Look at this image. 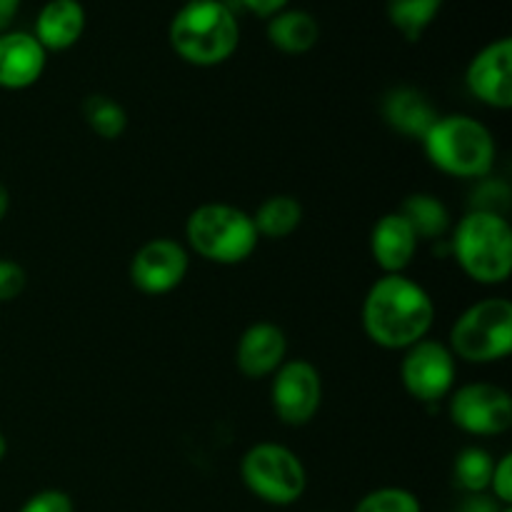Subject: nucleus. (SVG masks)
Wrapping results in <instances>:
<instances>
[{
  "mask_svg": "<svg viewBox=\"0 0 512 512\" xmlns=\"http://www.w3.org/2000/svg\"><path fill=\"white\" fill-rule=\"evenodd\" d=\"M360 315L370 343L385 350H408L428 338L435 323V303L428 290L405 273L383 275L365 293Z\"/></svg>",
  "mask_w": 512,
  "mask_h": 512,
  "instance_id": "f257e3e1",
  "label": "nucleus"
},
{
  "mask_svg": "<svg viewBox=\"0 0 512 512\" xmlns=\"http://www.w3.org/2000/svg\"><path fill=\"white\" fill-rule=\"evenodd\" d=\"M420 143L430 163L453 178H488L498 158V145L488 125L465 113L438 115Z\"/></svg>",
  "mask_w": 512,
  "mask_h": 512,
  "instance_id": "f03ea898",
  "label": "nucleus"
},
{
  "mask_svg": "<svg viewBox=\"0 0 512 512\" xmlns=\"http://www.w3.org/2000/svg\"><path fill=\"white\" fill-rule=\"evenodd\" d=\"M168 38L185 63L213 68L233 58L240 28L233 10L220 0H190L170 20Z\"/></svg>",
  "mask_w": 512,
  "mask_h": 512,
  "instance_id": "7ed1b4c3",
  "label": "nucleus"
},
{
  "mask_svg": "<svg viewBox=\"0 0 512 512\" xmlns=\"http://www.w3.org/2000/svg\"><path fill=\"white\" fill-rule=\"evenodd\" d=\"M460 270L480 285H503L512 273V228L508 218L468 213L455 223L450 240Z\"/></svg>",
  "mask_w": 512,
  "mask_h": 512,
  "instance_id": "20e7f679",
  "label": "nucleus"
},
{
  "mask_svg": "<svg viewBox=\"0 0 512 512\" xmlns=\"http://www.w3.org/2000/svg\"><path fill=\"white\" fill-rule=\"evenodd\" d=\"M185 238L195 255L218 265H238L258 248L253 215L228 203L198 205L188 215Z\"/></svg>",
  "mask_w": 512,
  "mask_h": 512,
  "instance_id": "39448f33",
  "label": "nucleus"
},
{
  "mask_svg": "<svg viewBox=\"0 0 512 512\" xmlns=\"http://www.w3.org/2000/svg\"><path fill=\"white\" fill-rule=\"evenodd\" d=\"M450 350L465 363L488 365L512 353V303L485 298L460 313L450 330Z\"/></svg>",
  "mask_w": 512,
  "mask_h": 512,
  "instance_id": "423d86ee",
  "label": "nucleus"
},
{
  "mask_svg": "<svg viewBox=\"0 0 512 512\" xmlns=\"http://www.w3.org/2000/svg\"><path fill=\"white\" fill-rule=\"evenodd\" d=\"M243 485L268 505H293L308 488V473L298 455L278 443H258L240 460Z\"/></svg>",
  "mask_w": 512,
  "mask_h": 512,
  "instance_id": "0eeeda50",
  "label": "nucleus"
},
{
  "mask_svg": "<svg viewBox=\"0 0 512 512\" xmlns=\"http://www.w3.org/2000/svg\"><path fill=\"white\" fill-rule=\"evenodd\" d=\"M458 375L453 350L438 340L423 338L410 345L400 363V380L410 398L418 403H438L448 398Z\"/></svg>",
  "mask_w": 512,
  "mask_h": 512,
  "instance_id": "6e6552de",
  "label": "nucleus"
},
{
  "mask_svg": "<svg viewBox=\"0 0 512 512\" xmlns=\"http://www.w3.org/2000/svg\"><path fill=\"white\" fill-rule=\"evenodd\" d=\"M450 420L475 438L505 435L512 428L510 393L495 383L463 385L450 398Z\"/></svg>",
  "mask_w": 512,
  "mask_h": 512,
  "instance_id": "1a4fd4ad",
  "label": "nucleus"
},
{
  "mask_svg": "<svg viewBox=\"0 0 512 512\" xmlns=\"http://www.w3.org/2000/svg\"><path fill=\"white\" fill-rule=\"evenodd\" d=\"M270 403L285 425H293V428L308 425L323 403V380H320L318 368L300 358L285 360L273 373Z\"/></svg>",
  "mask_w": 512,
  "mask_h": 512,
  "instance_id": "9d476101",
  "label": "nucleus"
},
{
  "mask_svg": "<svg viewBox=\"0 0 512 512\" xmlns=\"http://www.w3.org/2000/svg\"><path fill=\"white\" fill-rule=\"evenodd\" d=\"M190 268L188 250L170 238H153L140 245L130 260V280L145 295H165L178 288Z\"/></svg>",
  "mask_w": 512,
  "mask_h": 512,
  "instance_id": "9b49d317",
  "label": "nucleus"
},
{
  "mask_svg": "<svg viewBox=\"0 0 512 512\" xmlns=\"http://www.w3.org/2000/svg\"><path fill=\"white\" fill-rule=\"evenodd\" d=\"M465 83L483 105L508 110L512 105V40L500 38L485 45L470 60Z\"/></svg>",
  "mask_w": 512,
  "mask_h": 512,
  "instance_id": "f8f14e48",
  "label": "nucleus"
},
{
  "mask_svg": "<svg viewBox=\"0 0 512 512\" xmlns=\"http://www.w3.org/2000/svg\"><path fill=\"white\" fill-rule=\"evenodd\" d=\"M285 355H288V338H285L283 328L268 323V320H260L240 335L235 363L245 378L263 380L285 363Z\"/></svg>",
  "mask_w": 512,
  "mask_h": 512,
  "instance_id": "ddd939ff",
  "label": "nucleus"
},
{
  "mask_svg": "<svg viewBox=\"0 0 512 512\" xmlns=\"http://www.w3.org/2000/svg\"><path fill=\"white\" fill-rule=\"evenodd\" d=\"M45 63H48V53L33 33H25V30L0 33V88H30L40 80Z\"/></svg>",
  "mask_w": 512,
  "mask_h": 512,
  "instance_id": "4468645a",
  "label": "nucleus"
},
{
  "mask_svg": "<svg viewBox=\"0 0 512 512\" xmlns=\"http://www.w3.org/2000/svg\"><path fill=\"white\" fill-rule=\"evenodd\" d=\"M418 245V235L413 233L408 220L398 210L375 220L373 230H370V253L385 275L405 273L415 260Z\"/></svg>",
  "mask_w": 512,
  "mask_h": 512,
  "instance_id": "2eb2a0df",
  "label": "nucleus"
},
{
  "mask_svg": "<svg viewBox=\"0 0 512 512\" xmlns=\"http://www.w3.org/2000/svg\"><path fill=\"white\" fill-rule=\"evenodd\" d=\"M380 115L395 133L415 140H423L430 125L438 120V110L430 103L428 95L410 85H398V88L388 90L380 103Z\"/></svg>",
  "mask_w": 512,
  "mask_h": 512,
  "instance_id": "dca6fc26",
  "label": "nucleus"
},
{
  "mask_svg": "<svg viewBox=\"0 0 512 512\" xmlns=\"http://www.w3.org/2000/svg\"><path fill=\"white\" fill-rule=\"evenodd\" d=\"M85 30V10L78 0H48L35 18V40L45 53L73 48Z\"/></svg>",
  "mask_w": 512,
  "mask_h": 512,
  "instance_id": "f3484780",
  "label": "nucleus"
},
{
  "mask_svg": "<svg viewBox=\"0 0 512 512\" xmlns=\"http://www.w3.org/2000/svg\"><path fill=\"white\" fill-rule=\"evenodd\" d=\"M320 38L318 20L305 10H280L268 20V40L288 55H303L315 48Z\"/></svg>",
  "mask_w": 512,
  "mask_h": 512,
  "instance_id": "a211bd4d",
  "label": "nucleus"
},
{
  "mask_svg": "<svg viewBox=\"0 0 512 512\" xmlns=\"http://www.w3.org/2000/svg\"><path fill=\"white\" fill-rule=\"evenodd\" d=\"M400 215L408 220L418 240H440L450 233L453 220L450 210L438 195L433 193H413L400 203Z\"/></svg>",
  "mask_w": 512,
  "mask_h": 512,
  "instance_id": "6ab92c4d",
  "label": "nucleus"
},
{
  "mask_svg": "<svg viewBox=\"0 0 512 512\" xmlns=\"http://www.w3.org/2000/svg\"><path fill=\"white\" fill-rule=\"evenodd\" d=\"M300 223H303V205L293 195H270L258 205L253 215L258 238L283 240L293 235Z\"/></svg>",
  "mask_w": 512,
  "mask_h": 512,
  "instance_id": "aec40b11",
  "label": "nucleus"
},
{
  "mask_svg": "<svg viewBox=\"0 0 512 512\" xmlns=\"http://www.w3.org/2000/svg\"><path fill=\"white\" fill-rule=\"evenodd\" d=\"M443 0H388V20L405 40L415 43L423 38L425 30L438 18Z\"/></svg>",
  "mask_w": 512,
  "mask_h": 512,
  "instance_id": "412c9836",
  "label": "nucleus"
},
{
  "mask_svg": "<svg viewBox=\"0 0 512 512\" xmlns=\"http://www.w3.org/2000/svg\"><path fill=\"white\" fill-rule=\"evenodd\" d=\"M495 458L480 445H468L458 453L453 463V480L465 495L488 493L493 478Z\"/></svg>",
  "mask_w": 512,
  "mask_h": 512,
  "instance_id": "4be33fe9",
  "label": "nucleus"
},
{
  "mask_svg": "<svg viewBox=\"0 0 512 512\" xmlns=\"http://www.w3.org/2000/svg\"><path fill=\"white\" fill-rule=\"evenodd\" d=\"M83 118L88 128L103 140H118L128 130V113L123 105L103 93L88 95L83 100Z\"/></svg>",
  "mask_w": 512,
  "mask_h": 512,
  "instance_id": "5701e85b",
  "label": "nucleus"
},
{
  "mask_svg": "<svg viewBox=\"0 0 512 512\" xmlns=\"http://www.w3.org/2000/svg\"><path fill=\"white\" fill-rule=\"evenodd\" d=\"M512 208V190L500 178H480L470 193V210L473 213H490L508 218Z\"/></svg>",
  "mask_w": 512,
  "mask_h": 512,
  "instance_id": "b1692460",
  "label": "nucleus"
},
{
  "mask_svg": "<svg viewBox=\"0 0 512 512\" xmlns=\"http://www.w3.org/2000/svg\"><path fill=\"white\" fill-rule=\"evenodd\" d=\"M355 512H423V505L405 488H378L360 498Z\"/></svg>",
  "mask_w": 512,
  "mask_h": 512,
  "instance_id": "393cba45",
  "label": "nucleus"
},
{
  "mask_svg": "<svg viewBox=\"0 0 512 512\" xmlns=\"http://www.w3.org/2000/svg\"><path fill=\"white\" fill-rule=\"evenodd\" d=\"M18 512H75L73 498L63 490H40V493L30 495L28 500L23 503V508Z\"/></svg>",
  "mask_w": 512,
  "mask_h": 512,
  "instance_id": "a878e982",
  "label": "nucleus"
},
{
  "mask_svg": "<svg viewBox=\"0 0 512 512\" xmlns=\"http://www.w3.org/2000/svg\"><path fill=\"white\" fill-rule=\"evenodd\" d=\"M28 285V275H25L23 265L15 260L0 258V303H10V300L20 298V293Z\"/></svg>",
  "mask_w": 512,
  "mask_h": 512,
  "instance_id": "bb28decb",
  "label": "nucleus"
},
{
  "mask_svg": "<svg viewBox=\"0 0 512 512\" xmlns=\"http://www.w3.org/2000/svg\"><path fill=\"white\" fill-rule=\"evenodd\" d=\"M490 493L500 505L510 508L512 505V455L505 453L503 458L495 460L493 478H490Z\"/></svg>",
  "mask_w": 512,
  "mask_h": 512,
  "instance_id": "cd10ccee",
  "label": "nucleus"
},
{
  "mask_svg": "<svg viewBox=\"0 0 512 512\" xmlns=\"http://www.w3.org/2000/svg\"><path fill=\"white\" fill-rule=\"evenodd\" d=\"M505 505H500L493 495L488 493H475V495H465V500L460 503L458 512H500Z\"/></svg>",
  "mask_w": 512,
  "mask_h": 512,
  "instance_id": "c85d7f7f",
  "label": "nucleus"
},
{
  "mask_svg": "<svg viewBox=\"0 0 512 512\" xmlns=\"http://www.w3.org/2000/svg\"><path fill=\"white\" fill-rule=\"evenodd\" d=\"M240 3L248 10H253L255 15H260V18H273L275 13L285 10L290 0H240Z\"/></svg>",
  "mask_w": 512,
  "mask_h": 512,
  "instance_id": "c756f323",
  "label": "nucleus"
},
{
  "mask_svg": "<svg viewBox=\"0 0 512 512\" xmlns=\"http://www.w3.org/2000/svg\"><path fill=\"white\" fill-rule=\"evenodd\" d=\"M23 0H0V33L10 30Z\"/></svg>",
  "mask_w": 512,
  "mask_h": 512,
  "instance_id": "7c9ffc66",
  "label": "nucleus"
},
{
  "mask_svg": "<svg viewBox=\"0 0 512 512\" xmlns=\"http://www.w3.org/2000/svg\"><path fill=\"white\" fill-rule=\"evenodd\" d=\"M8 210H10V193H8V188H5V185L0 183V223H3V220H5Z\"/></svg>",
  "mask_w": 512,
  "mask_h": 512,
  "instance_id": "2f4dec72",
  "label": "nucleus"
},
{
  "mask_svg": "<svg viewBox=\"0 0 512 512\" xmlns=\"http://www.w3.org/2000/svg\"><path fill=\"white\" fill-rule=\"evenodd\" d=\"M5 455H8V438H5V433L0 430V463H3Z\"/></svg>",
  "mask_w": 512,
  "mask_h": 512,
  "instance_id": "473e14b6",
  "label": "nucleus"
},
{
  "mask_svg": "<svg viewBox=\"0 0 512 512\" xmlns=\"http://www.w3.org/2000/svg\"><path fill=\"white\" fill-rule=\"evenodd\" d=\"M500 512H512V508H503Z\"/></svg>",
  "mask_w": 512,
  "mask_h": 512,
  "instance_id": "72a5a7b5",
  "label": "nucleus"
},
{
  "mask_svg": "<svg viewBox=\"0 0 512 512\" xmlns=\"http://www.w3.org/2000/svg\"><path fill=\"white\" fill-rule=\"evenodd\" d=\"M188 3H190V0H188Z\"/></svg>",
  "mask_w": 512,
  "mask_h": 512,
  "instance_id": "f704fd0d",
  "label": "nucleus"
}]
</instances>
